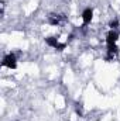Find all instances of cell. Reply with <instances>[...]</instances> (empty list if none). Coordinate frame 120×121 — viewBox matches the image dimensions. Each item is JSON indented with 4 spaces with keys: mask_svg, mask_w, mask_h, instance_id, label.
Returning <instances> with one entry per match:
<instances>
[{
    "mask_svg": "<svg viewBox=\"0 0 120 121\" xmlns=\"http://www.w3.org/2000/svg\"><path fill=\"white\" fill-rule=\"evenodd\" d=\"M117 31L116 30H110L107 34V38H106V44H107V56L106 59L110 60L113 59L116 55H117Z\"/></svg>",
    "mask_w": 120,
    "mask_h": 121,
    "instance_id": "6da1fadb",
    "label": "cell"
},
{
    "mask_svg": "<svg viewBox=\"0 0 120 121\" xmlns=\"http://www.w3.org/2000/svg\"><path fill=\"white\" fill-rule=\"evenodd\" d=\"M1 66L9 68V69H16V66H17V58H16V55L14 54H7L4 56L3 62H1Z\"/></svg>",
    "mask_w": 120,
    "mask_h": 121,
    "instance_id": "7a4b0ae2",
    "label": "cell"
},
{
    "mask_svg": "<svg viewBox=\"0 0 120 121\" xmlns=\"http://www.w3.org/2000/svg\"><path fill=\"white\" fill-rule=\"evenodd\" d=\"M45 42H47L50 47H52V48H55V49H60V51L65 48V44H60L58 39L54 38V37H48V38H45Z\"/></svg>",
    "mask_w": 120,
    "mask_h": 121,
    "instance_id": "3957f363",
    "label": "cell"
},
{
    "mask_svg": "<svg viewBox=\"0 0 120 121\" xmlns=\"http://www.w3.org/2000/svg\"><path fill=\"white\" fill-rule=\"evenodd\" d=\"M92 17H93V10H92L90 7L85 9L83 13H82V21H83V26L89 24L90 21H92Z\"/></svg>",
    "mask_w": 120,
    "mask_h": 121,
    "instance_id": "277c9868",
    "label": "cell"
},
{
    "mask_svg": "<svg viewBox=\"0 0 120 121\" xmlns=\"http://www.w3.org/2000/svg\"><path fill=\"white\" fill-rule=\"evenodd\" d=\"M64 20H65V17H64L62 14H51V16L48 17V23H50L51 26H58V24H61Z\"/></svg>",
    "mask_w": 120,
    "mask_h": 121,
    "instance_id": "5b68a950",
    "label": "cell"
},
{
    "mask_svg": "<svg viewBox=\"0 0 120 121\" xmlns=\"http://www.w3.org/2000/svg\"><path fill=\"white\" fill-rule=\"evenodd\" d=\"M117 26H119V21H117V20H113V21H110V24H109L110 30H116Z\"/></svg>",
    "mask_w": 120,
    "mask_h": 121,
    "instance_id": "8992f818",
    "label": "cell"
},
{
    "mask_svg": "<svg viewBox=\"0 0 120 121\" xmlns=\"http://www.w3.org/2000/svg\"><path fill=\"white\" fill-rule=\"evenodd\" d=\"M76 113L79 116H82V107H81V104H76Z\"/></svg>",
    "mask_w": 120,
    "mask_h": 121,
    "instance_id": "52a82bcc",
    "label": "cell"
}]
</instances>
